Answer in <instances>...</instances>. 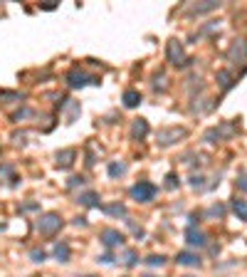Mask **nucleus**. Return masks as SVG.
Segmentation results:
<instances>
[{
	"instance_id": "1",
	"label": "nucleus",
	"mask_w": 247,
	"mask_h": 277,
	"mask_svg": "<svg viewBox=\"0 0 247 277\" xmlns=\"http://www.w3.org/2000/svg\"><path fill=\"white\" fill-rule=\"evenodd\" d=\"M156 186H153L151 181H138L136 186L131 188V198L134 201H138V203H149V201H153L156 198Z\"/></svg>"
},
{
	"instance_id": "2",
	"label": "nucleus",
	"mask_w": 247,
	"mask_h": 277,
	"mask_svg": "<svg viewBox=\"0 0 247 277\" xmlns=\"http://www.w3.org/2000/svg\"><path fill=\"white\" fill-rule=\"evenodd\" d=\"M59 228H62V218L57 213H45V215L37 218V230L42 235H55Z\"/></svg>"
},
{
	"instance_id": "3",
	"label": "nucleus",
	"mask_w": 247,
	"mask_h": 277,
	"mask_svg": "<svg viewBox=\"0 0 247 277\" xmlns=\"http://www.w3.org/2000/svg\"><path fill=\"white\" fill-rule=\"evenodd\" d=\"M67 82L69 87H87V84H99L96 82V77H92V74H87V72H82V69H72L67 74Z\"/></svg>"
},
{
	"instance_id": "4",
	"label": "nucleus",
	"mask_w": 247,
	"mask_h": 277,
	"mask_svg": "<svg viewBox=\"0 0 247 277\" xmlns=\"http://www.w3.org/2000/svg\"><path fill=\"white\" fill-rule=\"evenodd\" d=\"M101 243L107 248H119V245H123V235L114 228H107V230H101Z\"/></svg>"
},
{
	"instance_id": "5",
	"label": "nucleus",
	"mask_w": 247,
	"mask_h": 277,
	"mask_svg": "<svg viewBox=\"0 0 247 277\" xmlns=\"http://www.w3.org/2000/svg\"><path fill=\"white\" fill-rule=\"evenodd\" d=\"M166 52H168V62H171V65H186V62H183V47H180L178 40L168 42V50H166Z\"/></svg>"
},
{
	"instance_id": "6",
	"label": "nucleus",
	"mask_w": 247,
	"mask_h": 277,
	"mask_svg": "<svg viewBox=\"0 0 247 277\" xmlns=\"http://www.w3.org/2000/svg\"><path fill=\"white\" fill-rule=\"evenodd\" d=\"M186 240H188V245H198V248H203L205 245V233L203 230H195V228H188L186 230Z\"/></svg>"
},
{
	"instance_id": "7",
	"label": "nucleus",
	"mask_w": 247,
	"mask_h": 277,
	"mask_svg": "<svg viewBox=\"0 0 247 277\" xmlns=\"http://www.w3.org/2000/svg\"><path fill=\"white\" fill-rule=\"evenodd\" d=\"M180 136H186V129H166L158 134V141L161 144H173V141H178Z\"/></svg>"
},
{
	"instance_id": "8",
	"label": "nucleus",
	"mask_w": 247,
	"mask_h": 277,
	"mask_svg": "<svg viewBox=\"0 0 247 277\" xmlns=\"http://www.w3.org/2000/svg\"><path fill=\"white\" fill-rule=\"evenodd\" d=\"M176 263H178V265H186V267H198V265H200V258H198L195 252H188V250H183V252H178Z\"/></svg>"
},
{
	"instance_id": "9",
	"label": "nucleus",
	"mask_w": 247,
	"mask_h": 277,
	"mask_svg": "<svg viewBox=\"0 0 247 277\" xmlns=\"http://www.w3.org/2000/svg\"><path fill=\"white\" fill-rule=\"evenodd\" d=\"M146 134H149V122H146V119H134V124H131V136L146 138Z\"/></svg>"
},
{
	"instance_id": "10",
	"label": "nucleus",
	"mask_w": 247,
	"mask_h": 277,
	"mask_svg": "<svg viewBox=\"0 0 247 277\" xmlns=\"http://www.w3.org/2000/svg\"><path fill=\"white\" fill-rule=\"evenodd\" d=\"M141 104V92H136V89H126L123 92V107L126 109H134V107H138Z\"/></svg>"
},
{
	"instance_id": "11",
	"label": "nucleus",
	"mask_w": 247,
	"mask_h": 277,
	"mask_svg": "<svg viewBox=\"0 0 247 277\" xmlns=\"http://www.w3.org/2000/svg\"><path fill=\"white\" fill-rule=\"evenodd\" d=\"M74 156H77L74 149H65V151H59V153H57V166H59V168L72 166V159H74Z\"/></svg>"
},
{
	"instance_id": "12",
	"label": "nucleus",
	"mask_w": 247,
	"mask_h": 277,
	"mask_svg": "<svg viewBox=\"0 0 247 277\" xmlns=\"http://www.w3.org/2000/svg\"><path fill=\"white\" fill-rule=\"evenodd\" d=\"M79 203L87 208H94V206H99V195H96L94 191H87V193L79 195Z\"/></svg>"
},
{
	"instance_id": "13",
	"label": "nucleus",
	"mask_w": 247,
	"mask_h": 277,
	"mask_svg": "<svg viewBox=\"0 0 247 277\" xmlns=\"http://www.w3.org/2000/svg\"><path fill=\"white\" fill-rule=\"evenodd\" d=\"M55 258L59 263H67L69 260V245L67 243H57L55 245Z\"/></svg>"
},
{
	"instance_id": "14",
	"label": "nucleus",
	"mask_w": 247,
	"mask_h": 277,
	"mask_svg": "<svg viewBox=\"0 0 247 277\" xmlns=\"http://www.w3.org/2000/svg\"><path fill=\"white\" fill-rule=\"evenodd\" d=\"M233 210L240 215V221H247V203L245 201H233Z\"/></svg>"
},
{
	"instance_id": "15",
	"label": "nucleus",
	"mask_w": 247,
	"mask_h": 277,
	"mask_svg": "<svg viewBox=\"0 0 247 277\" xmlns=\"http://www.w3.org/2000/svg\"><path fill=\"white\" fill-rule=\"evenodd\" d=\"M109 215H126V206H121V203H114V206H107L104 208Z\"/></svg>"
},
{
	"instance_id": "16",
	"label": "nucleus",
	"mask_w": 247,
	"mask_h": 277,
	"mask_svg": "<svg viewBox=\"0 0 247 277\" xmlns=\"http://www.w3.org/2000/svg\"><path fill=\"white\" fill-rule=\"evenodd\" d=\"M121 260H123V265H129V267H134V265H136V252H134V250H123Z\"/></svg>"
},
{
	"instance_id": "17",
	"label": "nucleus",
	"mask_w": 247,
	"mask_h": 277,
	"mask_svg": "<svg viewBox=\"0 0 247 277\" xmlns=\"http://www.w3.org/2000/svg\"><path fill=\"white\" fill-rule=\"evenodd\" d=\"M121 173H126V166L123 164H111L109 166V176H121Z\"/></svg>"
},
{
	"instance_id": "18",
	"label": "nucleus",
	"mask_w": 247,
	"mask_h": 277,
	"mask_svg": "<svg viewBox=\"0 0 247 277\" xmlns=\"http://www.w3.org/2000/svg\"><path fill=\"white\" fill-rule=\"evenodd\" d=\"M30 258H32V263H42L47 255H45V250H30Z\"/></svg>"
},
{
	"instance_id": "19",
	"label": "nucleus",
	"mask_w": 247,
	"mask_h": 277,
	"mask_svg": "<svg viewBox=\"0 0 247 277\" xmlns=\"http://www.w3.org/2000/svg\"><path fill=\"white\" fill-rule=\"evenodd\" d=\"M163 263H166L163 255H151V258H149V265H151V267H161Z\"/></svg>"
},
{
	"instance_id": "20",
	"label": "nucleus",
	"mask_w": 247,
	"mask_h": 277,
	"mask_svg": "<svg viewBox=\"0 0 247 277\" xmlns=\"http://www.w3.org/2000/svg\"><path fill=\"white\" fill-rule=\"evenodd\" d=\"M84 179L82 176H74V179H69V188H74V186H82Z\"/></svg>"
},
{
	"instance_id": "21",
	"label": "nucleus",
	"mask_w": 247,
	"mask_h": 277,
	"mask_svg": "<svg viewBox=\"0 0 247 277\" xmlns=\"http://www.w3.org/2000/svg\"><path fill=\"white\" fill-rule=\"evenodd\" d=\"M168 183H166V186H168V188H176V176H173V173H168Z\"/></svg>"
},
{
	"instance_id": "22",
	"label": "nucleus",
	"mask_w": 247,
	"mask_h": 277,
	"mask_svg": "<svg viewBox=\"0 0 247 277\" xmlns=\"http://www.w3.org/2000/svg\"><path fill=\"white\" fill-rule=\"evenodd\" d=\"M146 277H153V275H146Z\"/></svg>"
},
{
	"instance_id": "23",
	"label": "nucleus",
	"mask_w": 247,
	"mask_h": 277,
	"mask_svg": "<svg viewBox=\"0 0 247 277\" xmlns=\"http://www.w3.org/2000/svg\"><path fill=\"white\" fill-rule=\"evenodd\" d=\"M186 277H191V275H186Z\"/></svg>"
}]
</instances>
